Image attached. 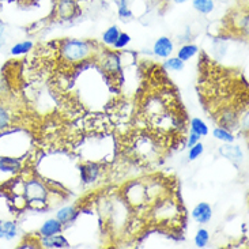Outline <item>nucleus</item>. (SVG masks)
Returning <instances> with one entry per match:
<instances>
[{
    "label": "nucleus",
    "mask_w": 249,
    "mask_h": 249,
    "mask_svg": "<svg viewBox=\"0 0 249 249\" xmlns=\"http://www.w3.org/2000/svg\"><path fill=\"white\" fill-rule=\"evenodd\" d=\"M18 228L17 225L11 221H0V238L6 240H13L17 236Z\"/></svg>",
    "instance_id": "obj_11"
},
{
    "label": "nucleus",
    "mask_w": 249,
    "mask_h": 249,
    "mask_svg": "<svg viewBox=\"0 0 249 249\" xmlns=\"http://www.w3.org/2000/svg\"><path fill=\"white\" fill-rule=\"evenodd\" d=\"M11 120H13V115L10 109L7 108L6 105L0 104V131H4L6 128L10 127Z\"/></svg>",
    "instance_id": "obj_19"
},
{
    "label": "nucleus",
    "mask_w": 249,
    "mask_h": 249,
    "mask_svg": "<svg viewBox=\"0 0 249 249\" xmlns=\"http://www.w3.org/2000/svg\"><path fill=\"white\" fill-rule=\"evenodd\" d=\"M119 34H120V30H119V27L117 26H110L108 27L104 34H102V41H104V44H107L109 47H113V44L117 40V37H119Z\"/></svg>",
    "instance_id": "obj_18"
},
{
    "label": "nucleus",
    "mask_w": 249,
    "mask_h": 249,
    "mask_svg": "<svg viewBox=\"0 0 249 249\" xmlns=\"http://www.w3.org/2000/svg\"><path fill=\"white\" fill-rule=\"evenodd\" d=\"M175 3H177V4H182V3H185L187 0H173Z\"/></svg>",
    "instance_id": "obj_27"
},
{
    "label": "nucleus",
    "mask_w": 249,
    "mask_h": 249,
    "mask_svg": "<svg viewBox=\"0 0 249 249\" xmlns=\"http://www.w3.org/2000/svg\"><path fill=\"white\" fill-rule=\"evenodd\" d=\"M29 1H32V3H38L41 0H29Z\"/></svg>",
    "instance_id": "obj_28"
},
{
    "label": "nucleus",
    "mask_w": 249,
    "mask_h": 249,
    "mask_svg": "<svg viewBox=\"0 0 249 249\" xmlns=\"http://www.w3.org/2000/svg\"><path fill=\"white\" fill-rule=\"evenodd\" d=\"M173 52V41L168 37H161L155 41L154 53L158 57H169Z\"/></svg>",
    "instance_id": "obj_6"
},
{
    "label": "nucleus",
    "mask_w": 249,
    "mask_h": 249,
    "mask_svg": "<svg viewBox=\"0 0 249 249\" xmlns=\"http://www.w3.org/2000/svg\"><path fill=\"white\" fill-rule=\"evenodd\" d=\"M219 153H221L225 158L230 160V161L240 162L243 160V153H241V150L237 147V146H231L230 143H228V144H225V146H222V147L219 148Z\"/></svg>",
    "instance_id": "obj_9"
},
{
    "label": "nucleus",
    "mask_w": 249,
    "mask_h": 249,
    "mask_svg": "<svg viewBox=\"0 0 249 249\" xmlns=\"http://www.w3.org/2000/svg\"><path fill=\"white\" fill-rule=\"evenodd\" d=\"M203 151H204V146H203V143L197 142V143H195L192 147H189L188 160L189 161H195V160H197V158L203 154Z\"/></svg>",
    "instance_id": "obj_22"
},
{
    "label": "nucleus",
    "mask_w": 249,
    "mask_h": 249,
    "mask_svg": "<svg viewBox=\"0 0 249 249\" xmlns=\"http://www.w3.org/2000/svg\"><path fill=\"white\" fill-rule=\"evenodd\" d=\"M41 247H44V248H54V249H59V248H68L70 247V244L66 240V237L60 236V233L59 234H54V236H49V237H42V240L40 241Z\"/></svg>",
    "instance_id": "obj_7"
},
{
    "label": "nucleus",
    "mask_w": 249,
    "mask_h": 249,
    "mask_svg": "<svg viewBox=\"0 0 249 249\" xmlns=\"http://www.w3.org/2000/svg\"><path fill=\"white\" fill-rule=\"evenodd\" d=\"M199 139H200V136H199V135H196V134H194V132H192V134L189 135V138H188V144H187V146H188V147H192V146H194L195 143H197V142H199Z\"/></svg>",
    "instance_id": "obj_26"
},
{
    "label": "nucleus",
    "mask_w": 249,
    "mask_h": 249,
    "mask_svg": "<svg viewBox=\"0 0 249 249\" xmlns=\"http://www.w3.org/2000/svg\"><path fill=\"white\" fill-rule=\"evenodd\" d=\"M213 135H214V138H215V139L223 142V143H233L234 139H236V136L231 134L228 128H223V127L215 128V129H214V132H213Z\"/></svg>",
    "instance_id": "obj_17"
},
{
    "label": "nucleus",
    "mask_w": 249,
    "mask_h": 249,
    "mask_svg": "<svg viewBox=\"0 0 249 249\" xmlns=\"http://www.w3.org/2000/svg\"><path fill=\"white\" fill-rule=\"evenodd\" d=\"M129 41H131V36L128 33H120L119 34V37H117V40L113 44V47L116 49H123V48H125L129 44Z\"/></svg>",
    "instance_id": "obj_24"
},
{
    "label": "nucleus",
    "mask_w": 249,
    "mask_h": 249,
    "mask_svg": "<svg viewBox=\"0 0 249 249\" xmlns=\"http://www.w3.org/2000/svg\"><path fill=\"white\" fill-rule=\"evenodd\" d=\"M119 15L122 19H129L132 17V13L128 7L127 0H119Z\"/></svg>",
    "instance_id": "obj_23"
},
{
    "label": "nucleus",
    "mask_w": 249,
    "mask_h": 249,
    "mask_svg": "<svg viewBox=\"0 0 249 249\" xmlns=\"http://www.w3.org/2000/svg\"><path fill=\"white\" fill-rule=\"evenodd\" d=\"M210 240V233L209 230L206 229H199L195 236V245L197 248H204Z\"/></svg>",
    "instance_id": "obj_21"
},
{
    "label": "nucleus",
    "mask_w": 249,
    "mask_h": 249,
    "mask_svg": "<svg viewBox=\"0 0 249 249\" xmlns=\"http://www.w3.org/2000/svg\"><path fill=\"white\" fill-rule=\"evenodd\" d=\"M54 7H56V15L61 19L71 18L76 11V4L72 0H57Z\"/></svg>",
    "instance_id": "obj_5"
},
{
    "label": "nucleus",
    "mask_w": 249,
    "mask_h": 249,
    "mask_svg": "<svg viewBox=\"0 0 249 249\" xmlns=\"http://www.w3.org/2000/svg\"><path fill=\"white\" fill-rule=\"evenodd\" d=\"M213 216V209L209 203H199L192 210V218L197 223H207Z\"/></svg>",
    "instance_id": "obj_4"
},
{
    "label": "nucleus",
    "mask_w": 249,
    "mask_h": 249,
    "mask_svg": "<svg viewBox=\"0 0 249 249\" xmlns=\"http://www.w3.org/2000/svg\"><path fill=\"white\" fill-rule=\"evenodd\" d=\"M25 197L27 199L29 204L36 209H41L45 206L48 197V188L37 178H30L25 184Z\"/></svg>",
    "instance_id": "obj_2"
},
{
    "label": "nucleus",
    "mask_w": 249,
    "mask_h": 249,
    "mask_svg": "<svg viewBox=\"0 0 249 249\" xmlns=\"http://www.w3.org/2000/svg\"><path fill=\"white\" fill-rule=\"evenodd\" d=\"M98 173H100V168L95 163H88V165L81 166L82 180L85 182L94 181L95 178L98 177Z\"/></svg>",
    "instance_id": "obj_10"
},
{
    "label": "nucleus",
    "mask_w": 249,
    "mask_h": 249,
    "mask_svg": "<svg viewBox=\"0 0 249 249\" xmlns=\"http://www.w3.org/2000/svg\"><path fill=\"white\" fill-rule=\"evenodd\" d=\"M125 199L129 204L139 207V206H143L148 199V191L142 184L134 182L125 191Z\"/></svg>",
    "instance_id": "obj_3"
},
{
    "label": "nucleus",
    "mask_w": 249,
    "mask_h": 249,
    "mask_svg": "<svg viewBox=\"0 0 249 249\" xmlns=\"http://www.w3.org/2000/svg\"><path fill=\"white\" fill-rule=\"evenodd\" d=\"M197 51H199V48L196 47L195 44H185V45H182V47L178 49L177 57L185 63V61H188L191 57H194V56L197 53Z\"/></svg>",
    "instance_id": "obj_13"
},
{
    "label": "nucleus",
    "mask_w": 249,
    "mask_h": 249,
    "mask_svg": "<svg viewBox=\"0 0 249 249\" xmlns=\"http://www.w3.org/2000/svg\"><path fill=\"white\" fill-rule=\"evenodd\" d=\"M192 6L197 13L207 15L213 13L215 4H214V0H192Z\"/></svg>",
    "instance_id": "obj_14"
},
{
    "label": "nucleus",
    "mask_w": 249,
    "mask_h": 249,
    "mask_svg": "<svg viewBox=\"0 0 249 249\" xmlns=\"http://www.w3.org/2000/svg\"><path fill=\"white\" fill-rule=\"evenodd\" d=\"M76 215H78V213H76L75 207L68 206V207H63V209L59 210L56 219H59V221H60L63 225H66V223L71 222V221H72V219H74Z\"/></svg>",
    "instance_id": "obj_15"
},
{
    "label": "nucleus",
    "mask_w": 249,
    "mask_h": 249,
    "mask_svg": "<svg viewBox=\"0 0 249 249\" xmlns=\"http://www.w3.org/2000/svg\"><path fill=\"white\" fill-rule=\"evenodd\" d=\"M61 230H63V223H61L59 219L54 218V219H49V221H47V222L41 226L40 234L41 237L54 236V234L61 233Z\"/></svg>",
    "instance_id": "obj_8"
},
{
    "label": "nucleus",
    "mask_w": 249,
    "mask_h": 249,
    "mask_svg": "<svg viewBox=\"0 0 249 249\" xmlns=\"http://www.w3.org/2000/svg\"><path fill=\"white\" fill-rule=\"evenodd\" d=\"M189 125H191V129L194 134L199 135V136H207L209 135V127L206 125V123L203 122L202 119H197V117L192 119Z\"/></svg>",
    "instance_id": "obj_16"
},
{
    "label": "nucleus",
    "mask_w": 249,
    "mask_h": 249,
    "mask_svg": "<svg viewBox=\"0 0 249 249\" xmlns=\"http://www.w3.org/2000/svg\"><path fill=\"white\" fill-rule=\"evenodd\" d=\"M166 67L172 71H181L184 68V61L180 60L178 57H170L168 61H166Z\"/></svg>",
    "instance_id": "obj_25"
},
{
    "label": "nucleus",
    "mask_w": 249,
    "mask_h": 249,
    "mask_svg": "<svg viewBox=\"0 0 249 249\" xmlns=\"http://www.w3.org/2000/svg\"><path fill=\"white\" fill-rule=\"evenodd\" d=\"M33 49V42L32 41H23V42H18L11 48V54L13 56H20V54H25L27 52H30Z\"/></svg>",
    "instance_id": "obj_20"
},
{
    "label": "nucleus",
    "mask_w": 249,
    "mask_h": 249,
    "mask_svg": "<svg viewBox=\"0 0 249 249\" xmlns=\"http://www.w3.org/2000/svg\"><path fill=\"white\" fill-rule=\"evenodd\" d=\"M60 53L63 60L71 64H76L89 59L93 53V47L88 41L66 40L61 42Z\"/></svg>",
    "instance_id": "obj_1"
},
{
    "label": "nucleus",
    "mask_w": 249,
    "mask_h": 249,
    "mask_svg": "<svg viewBox=\"0 0 249 249\" xmlns=\"http://www.w3.org/2000/svg\"><path fill=\"white\" fill-rule=\"evenodd\" d=\"M20 169V162L11 157H1L0 158V170L15 173Z\"/></svg>",
    "instance_id": "obj_12"
}]
</instances>
